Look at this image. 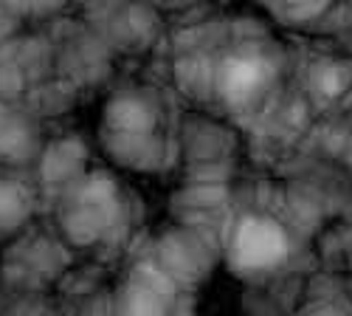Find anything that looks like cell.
Here are the masks:
<instances>
[{
	"instance_id": "cell-2",
	"label": "cell",
	"mask_w": 352,
	"mask_h": 316,
	"mask_svg": "<svg viewBox=\"0 0 352 316\" xmlns=\"http://www.w3.org/2000/svg\"><path fill=\"white\" fill-rule=\"evenodd\" d=\"M110 122H116L127 133H144V130L153 127V113L141 99L124 96V99L116 102V110L110 113Z\"/></svg>"
},
{
	"instance_id": "cell-1",
	"label": "cell",
	"mask_w": 352,
	"mask_h": 316,
	"mask_svg": "<svg viewBox=\"0 0 352 316\" xmlns=\"http://www.w3.org/2000/svg\"><path fill=\"white\" fill-rule=\"evenodd\" d=\"M285 254H287V240L282 229L265 218H248L245 223H240L231 243V260L240 271L274 268L285 260Z\"/></svg>"
}]
</instances>
